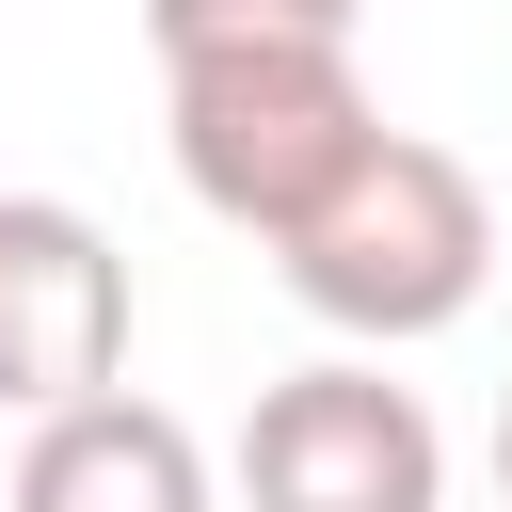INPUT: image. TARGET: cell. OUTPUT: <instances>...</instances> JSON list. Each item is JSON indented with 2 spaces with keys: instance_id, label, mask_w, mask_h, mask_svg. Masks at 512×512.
I'll return each instance as SVG.
<instances>
[{
  "instance_id": "obj_1",
  "label": "cell",
  "mask_w": 512,
  "mask_h": 512,
  "mask_svg": "<svg viewBox=\"0 0 512 512\" xmlns=\"http://www.w3.org/2000/svg\"><path fill=\"white\" fill-rule=\"evenodd\" d=\"M144 48H160V128H176V176L208 224L272 240L304 224L352 144L384 128V96L352 80V32L336 16H256V0H144Z\"/></svg>"
},
{
  "instance_id": "obj_2",
  "label": "cell",
  "mask_w": 512,
  "mask_h": 512,
  "mask_svg": "<svg viewBox=\"0 0 512 512\" xmlns=\"http://www.w3.org/2000/svg\"><path fill=\"white\" fill-rule=\"evenodd\" d=\"M272 272H288V304L336 320L352 352H416V336H448V320L480 304V272H496V208H480V176H464L448 144L368 128L352 176H336L304 224H272Z\"/></svg>"
},
{
  "instance_id": "obj_3",
  "label": "cell",
  "mask_w": 512,
  "mask_h": 512,
  "mask_svg": "<svg viewBox=\"0 0 512 512\" xmlns=\"http://www.w3.org/2000/svg\"><path fill=\"white\" fill-rule=\"evenodd\" d=\"M240 512H448V432L384 352H320L240 416Z\"/></svg>"
},
{
  "instance_id": "obj_4",
  "label": "cell",
  "mask_w": 512,
  "mask_h": 512,
  "mask_svg": "<svg viewBox=\"0 0 512 512\" xmlns=\"http://www.w3.org/2000/svg\"><path fill=\"white\" fill-rule=\"evenodd\" d=\"M128 368V256L64 192H0V416H48Z\"/></svg>"
},
{
  "instance_id": "obj_5",
  "label": "cell",
  "mask_w": 512,
  "mask_h": 512,
  "mask_svg": "<svg viewBox=\"0 0 512 512\" xmlns=\"http://www.w3.org/2000/svg\"><path fill=\"white\" fill-rule=\"evenodd\" d=\"M0 512H224V496H208V448H192L160 400L80 384V400H48V416H32V448H16V496H0Z\"/></svg>"
},
{
  "instance_id": "obj_6",
  "label": "cell",
  "mask_w": 512,
  "mask_h": 512,
  "mask_svg": "<svg viewBox=\"0 0 512 512\" xmlns=\"http://www.w3.org/2000/svg\"><path fill=\"white\" fill-rule=\"evenodd\" d=\"M256 16H336V32H352V16H368V0H256Z\"/></svg>"
},
{
  "instance_id": "obj_7",
  "label": "cell",
  "mask_w": 512,
  "mask_h": 512,
  "mask_svg": "<svg viewBox=\"0 0 512 512\" xmlns=\"http://www.w3.org/2000/svg\"><path fill=\"white\" fill-rule=\"evenodd\" d=\"M496 496H512V400H496Z\"/></svg>"
}]
</instances>
